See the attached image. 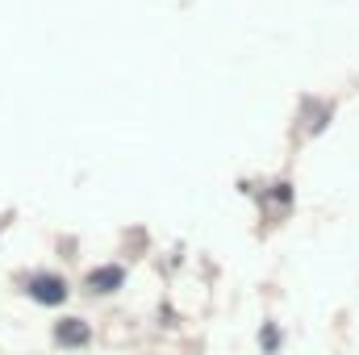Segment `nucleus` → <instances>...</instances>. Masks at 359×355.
Masks as SVG:
<instances>
[{
    "label": "nucleus",
    "instance_id": "obj_3",
    "mask_svg": "<svg viewBox=\"0 0 359 355\" xmlns=\"http://www.w3.org/2000/svg\"><path fill=\"white\" fill-rule=\"evenodd\" d=\"M121 280H126L121 267H100V272L88 276V288L92 293H113V288H121Z\"/></svg>",
    "mask_w": 359,
    "mask_h": 355
},
{
    "label": "nucleus",
    "instance_id": "obj_1",
    "mask_svg": "<svg viewBox=\"0 0 359 355\" xmlns=\"http://www.w3.org/2000/svg\"><path fill=\"white\" fill-rule=\"evenodd\" d=\"M25 293L34 301H42V305H59V301H67V280L63 276H50V272H38V276H29Z\"/></svg>",
    "mask_w": 359,
    "mask_h": 355
},
{
    "label": "nucleus",
    "instance_id": "obj_2",
    "mask_svg": "<svg viewBox=\"0 0 359 355\" xmlns=\"http://www.w3.org/2000/svg\"><path fill=\"white\" fill-rule=\"evenodd\" d=\"M55 339H59L63 347H84L92 339V330H88V322H80V318H63V322L55 326Z\"/></svg>",
    "mask_w": 359,
    "mask_h": 355
}]
</instances>
